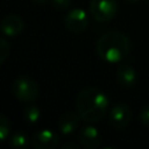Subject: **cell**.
Instances as JSON below:
<instances>
[{"label": "cell", "mask_w": 149, "mask_h": 149, "mask_svg": "<svg viewBox=\"0 0 149 149\" xmlns=\"http://www.w3.org/2000/svg\"><path fill=\"white\" fill-rule=\"evenodd\" d=\"M76 105L84 121L87 123H97L107 113L108 98L102 91L94 87H87L78 93Z\"/></svg>", "instance_id": "1"}, {"label": "cell", "mask_w": 149, "mask_h": 149, "mask_svg": "<svg viewBox=\"0 0 149 149\" xmlns=\"http://www.w3.org/2000/svg\"><path fill=\"white\" fill-rule=\"evenodd\" d=\"M40 116H41L40 108L34 105L28 106L23 112V118L28 123H36L40 120Z\"/></svg>", "instance_id": "13"}, {"label": "cell", "mask_w": 149, "mask_h": 149, "mask_svg": "<svg viewBox=\"0 0 149 149\" xmlns=\"http://www.w3.org/2000/svg\"><path fill=\"white\" fill-rule=\"evenodd\" d=\"M38 86L28 77H19L12 84L13 95L21 102H34L38 98Z\"/></svg>", "instance_id": "3"}, {"label": "cell", "mask_w": 149, "mask_h": 149, "mask_svg": "<svg viewBox=\"0 0 149 149\" xmlns=\"http://www.w3.org/2000/svg\"><path fill=\"white\" fill-rule=\"evenodd\" d=\"M78 141L85 149H95L100 146L101 137L95 127L85 126L78 133Z\"/></svg>", "instance_id": "8"}, {"label": "cell", "mask_w": 149, "mask_h": 149, "mask_svg": "<svg viewBox=\"0 0 149 149\" xmlns=\"http://www.w3.org/2000/svg\"><path fill=\"white\" fill-rule=\"evenodd\" d=\"M9 51H10V48L8 42L5 38L0 37V64H2L6 61V58L9 55Z\"/></svg>", "instance_id": "15"}, {"label": "cell", "mask_w": 149, "mask_h": 149, "mask_svg": "<svg viewBox=\"0 0 149 149\" xmlns=\"http://www.w3.org/2000/svg\"><path fill=\"white\" fill-rule=\"evenodd\" d=\"M33 2H35V3H45V2H48L49 0H31Z\"/></svg>", "instance_id": "19"}, {"label": "cell", "mask_w": 149, "mask_h": 149, "mask_svg": "<svg viewBox=\"0 0 149 149\" xmlns=\"http://www.w3.org/2000/svg\"><path fill=\"white\" fill-rule=\"evenodd\" d=\"M62 148H63V149H78L79 147H78L76 143H73V142H69V143H65Z\"/></svg>", "instance_id": "18"}, {"label": "cell", "mask_w": 149, "mask_h": 149, "mask_svg": "<svg viewBox=\"0 0 149 149\" xmlns=\"http://www.w3.org/2000/svg\"><path fill=\"white\" fill-rule=\"evenodd\" d=\"M127 1H129V2H137V1H140V0H127Z\"/></svg>", "instance_id": "20"}, {"label": "cell", "mask_w": 149, "mask_h": 149, "mask_svg": "<svg viewBox=\"0 0 149 149\" xmlns=\"http://www.w3.org/2000/svg\"><path fill=\"white\" fill-rule=\"evenodd\" d=\"M10 134V121L9 119L0 113V142H3L9 137Z\"/></svg>", "instance_id": "14"}, {"label": "cell", "mask_w": 149, "mask_h": 149, "mask_svg": "<svg viewBox=\"0 0 149 149\" xmlns=\"http://www.w3.org/2000/svg\"><path fill=\"white\" fill-rule=\"evenodd\" d=\"M132 118V111L123 102L115 104L109 112V123L114 129H123L128 126Z\"/></svg>", "instance_id": "6"}, {"label": "cell", "mask_w": 149, "mask_h": 149, "mask_svg": "<svg viewBox=\"0 0 149 149\" xmlns=\"http://www.w3.org/2000/svg\"><path fill=\"white\" fill-rule=\"evenodd\" d=\"M118 12L116 0H91L90 13L98 22L111 21Z\"/></svg>", "instance_id": "4"}, {"label": "cell", "mask_w": 149, "mask_h": 149, "mask_svg": "<svg viewBox=\"0 0 149 149\" xmlns=\"http://www.w3.org/2000/svg\"><path fill=\"white\" fill-rule=\"evenodd\" d=\"M9 146L14 149H24L28 146V136L23 132H16L9 137Z\"/></svg>", "instance_id": "12"}, {"label": "cell", "mask_w": 149, "mask_h": 149, "mask_svg": "<svg viewBox=\"0 0 149 149\" xmlns=\"http://www.w3.org/2000/svg\"><path fill=\"white\" fill-rule=\"evenodd\" d=\"M140 120H141V122H142L147 128H149V104L146 105V106L141 109Z\"/></svg>", "instance_id": "16"}, {"label": "cell", "mask_w": 149, "mask_h": 149, "mask_svg": "<svg viewBox=\"0 0 149 149\" xmlns=\"http://www.w3.org/2000/svg\"><path fill=\"white\" fill-rule=\"evenodd\" d=\"M58 143V135L50 129H41L36 132L31 139V146L35 149H54Z\"/></svg>", "instance_id": "7"}, {"label": "cell", "mask_w": 149, "mask_h": 149, "mask_svg": "<svg viewBox=\"0 0 149 149\" xmlns=\"http://www.w3.org/2000/svg\"><path fill=\"white\" fill-rule=\"evenodd\" d=\"M116 79L120 86L129 88L136 83V71L128 64H122L116 70Z\"/></svg>", "instance_id": "11"}, {"label": "cell", "mask_w": 149, "mask_h": 149, "mask_svg": "<svg viewBox=\"0 0 149 149\" xmlns=\"http://www.w3.org/2000/svg\"><path fill=\"white\" fill-rule=\"evenodd\" d=\"M95 50L102 61L107 63H118L129 54L130 41L123 33L107 31L98 38Z\"/></svg>", "instance_id": "2"}, {"label": "cell", "mask_w": 149, "mask_h": 149, "mask_svg": "<svg viewBox=\"0 0 149 149\" xmlns=\"http://www.w3.org/2000/svg\"><path fill=\"white\" fill-rule=\"evenodd\" d=\"M64 24L69 31L72 33H81L87 28L88 17L84 9L73 8L70 9L64 17Z\"/></svg>", "instance_id": "5"}, {"label": "cell", "mask_w": 149, "mask_h": 149, "mask_svg": "<svg viewBox=\"0 0 149 149\" xmlns=\"http://www.w3.org/2000/svg\"><path fill=\"white\" fill-rule=\"evenodd\" d=\"M80 120H81V116L79 115V113L78 114H76L73 112L65 113L58 120V129L64 135L72 134L79 127Z\"/></svg>", "instance_id": "10"}, {"label": "cell", "mask_w": 149, "mask_h": 149, "mask_svg": "<svg viewBox=\"0 0 149 149\" xmlns=\"http://www.w3.org/2000/svg\"><path fill=\"white\" fill-rule=\"evenodd\" d=\"M54 7H56L59 10H64L68 9L71 5V0H51Z\"/></svg>", "instance_id": "17"}, {"label": "cell", "mask_w": 149, "mask_h": 149, "mask_svg": "<svg viewBox=\"0 0 149 149\" xmlns=\"http://www.w3.org/2000/svg\"><path fill=\"white\" fill-rule=\"evenodd\" d=\"M23 27H24V24H23L22 19L15 14L6 15L0 22V29H1L2 34L8 37L17 36L23 30Z\"/></svg>", "instance_id": "9"}]
</instances>
